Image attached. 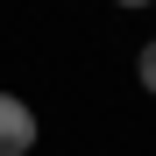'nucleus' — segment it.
Returning a JSON list of instances; mask_svg holds the SVG:
<instances>
[{
    "instance_id": "nucleus-1",
    "label": "nucleus",
    "mask_w": 156,
    "mask_h": 156,
    "mask_svg": "<svg viewBox=\"0 0 156 156\" xmlns=\"http://www.w3.org/2000/svg\"><path fill=\"white\" fill-rule=\"evenodd\" d=\"M29 149H36V107L0 92V156H29Z\"/></svg>"
},
{
    "instance_id": "nucleus-2",
    "label": "nucleus",
    "mask_w": 156,
    "mask_h": 156,
    "mask_svg": "<svg viewBox=\"0 0 156 156\" xmlns=\"http://www.w3.org/2000/svg\"><path fill=\"white\" fill-rule=\"evenodd\" d=\"M135 78H142V92L156 99V43H142V50H135Z\"/></svg>"
},
{
    "instance_id": "nucleus-3",
    "label": "nucleus",
    "mask_w": 156,
    "mask_h": 156,
    "mask_svg": "<svg viewBox=\"0 0 156 156\" xmlns=\"http://www.w3.org/2000/svg\"><path fill=\"white\" fill-rule=\"evenodd\" d=\"M114 7H156V0H114Z\"/></svg>"
}]
</instances>
